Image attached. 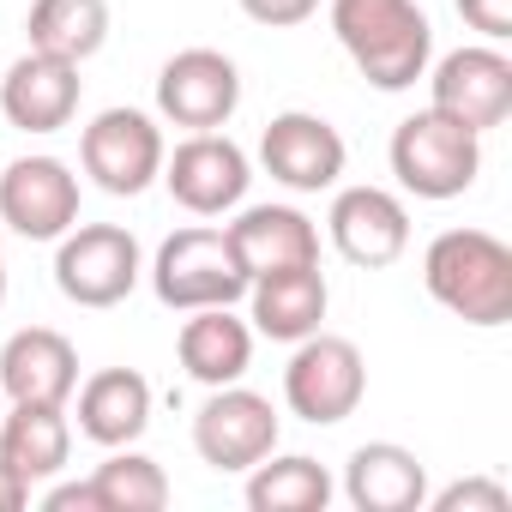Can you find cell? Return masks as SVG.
Returning a JSON list of instances; mask_svg holds the SVG:
<instances>
[{
  "mask_svg": "<svg viewBox=\"0 0 512 512\" xmlns=\"http://www.w3.org/2000/svg\"><path fill=\"white\" fill-rule=\"evenodd\" d=\"M223 235H229V253L247 272V284L266 272H284V266H320V229L296 205H247L235 223H223Z\"/></svg>",
  "mask_w": 512,
  "mask_h": 512,
  "instance_id": "obj_16",
  "label": "cell"
},
{
  "mask_svg": "<svg viewBox=\"0 0 512 512\" xmlns=\"http://www.w3.org/2000/svg\"><path fill=\"white\" fill-rule=\"evenodd\" d=\"M326 235H332V247L344 253L350 266L380 272V266L404 260V247H410V211L386 187H338V199L326 211Z\"/></svg>",
  "mask_w": 512,
  "mask_h": 512,
  "instance_id": "obj_14",
  "label": "cell"
},
{
  "mask_svg": "<svg viewBox=\"0 0 512 512\" xmlns=\"http://www.w3.org/2000/svg\"><path fill=\"white\" fill-rule=\"evenodd\" d=\"M344 500L356 512H416L428 500V464L398 440H368L344 464Z\"/></svg>",
  "mask_w": 512,
  "mask_h": 512,
  "instance_id": "obj_19",
  "label": "cell"
},
{
  "mask_svg": "<svg viewBox=\"0 0 512 512\" xmlns=\"http://www.w3.org/2000/svg\"><path fill=\"white\" fill-rule=\"evenodd\" d=\"M193 452H199V464H211L223 476L253 470L266 452H278V410H272V398L247 392L241 380L235 386H211V398L193 416Z\"/></svg>",
  "mask_w": 512,
  "mask_h": 512,
  "instance_id": "obj_7",
  "label": "cell"
},
{
  "mask_svg": "<svg viewBox=\"0 0 512 512\" xmlns=\"http://www.w3.org/2000/svg\"><path fill=\"white\" fill-rule=\"evenodd\" d=\"M422 284L446 314L494 332L512 320V247L488 229H440L422 253Z\"/></svg>",
  "mask_w": 512,
  "mask_h": 512,
  "instance_id": "obj_2",
  "label": "cell"
},
{
  "mask_svg": "<svg viewBox=\"0 0 512 512\" xmlns=\"http://www.w3.org/2000/svg\"><path fill=\"white\" fill-rule=\"evenodd\" d=\"M79 392V350L55 326H25L0 344V398L7 404H67Z\"/></svg>",
  "mask_w": 512,
  "mask_h": 512,
  "instance_id": "obj_17",
  "label": "cell"
},
{
  "mask_svg": "<svg viewBox=\"0 0 512 512\" xmlns=\"http://www.w3.org/2000/svg\"><path fill=\"white\" fill-rule=\"evenodd\" d=\"M79 223V175L61 157H19L0 169V229L25 241H61Z\"/></svg>",
  "mask_w": 512,
  "mask_h": 512,
  "instance_id": "obj_13",
  "label": "cell"
},
{
  "mask_svg": "<svg viewBox=\"0 0 512 512\" xmlns=\"http://www.w3.org/2000/svg\"><path fill=\"white\" fill-rule=\"evenodd\" d=\"M0 410H7V398H0Z\"/></svg>",
  "mask_w": 512,
  "mask_h": 512,
  "instance_id": "obj_32",
  "label": "cell"
},
{
  "mask_svg": "<svg viewBox=\"0 0 512 512\" xmlns=\"http://www.w3.org/2000/svg\"><path fill=\"white\" fill-rule=\"evenodd\" d=\"M151 428V380L139 368H97L79 386V434L91 446H133Z\"/></svg>",
  "mask_w": 512,
  "mask_h": 512,
  "instance_id": "obj_21",
  "label": "cell"
},
{
  "mask_svg": "<svg viewBox=\"0 0 512 512\" xmlns=\"http://www.w3.org/2000/svg\"><path fill=\"white\" fill-rule=\"evenodd\" d=\"M332 37L374 91H410L428 79L434 25L416 0H332Z\"/></svg>",
  "mask_w": 512,
  "mask_h": 512,
  "instance_id": "obj_1",
  "label": "cell"
},
{
  "mask_svg": "<svg viewBox=\"0 0 512 512\" xmlns=\"http://www.w3.org/2000/svg\"><path fill=\"white\" fill-rule=\"evenodd\" d=\"M260 163L278 187L290 193H326L338 187L344 163H350V145L344 133L326 121V115H308V109H284L266 121L260 133Z\"/></svg>",
  "mask_w": 512,
  "mask_h": 512,
  "instance_id": "obj_12",
  "label": "cell"
},
{
  "mask_svg": "<svg viewBox=\"0 0 512 512\" xmlns=\"http://www.w3.org/2000/svg\"><path fill=\"white\" fill-rule=\"evenodd\" d=\"M368 398V362L350 338L338 332H308L284 368V404L314 422V428H338L344 416H356V404Z\"/></svg>",
  "mask_w": 512,
  "mask_h": 512,
  "instance_id": "obj_6",
  "label": "cell"
},
{
  "mask_svg": "<svg viewBox=\"0 0 512 512\" xmlns=\"http://www.w3.org/2000/svg\"><path fill=\"white\" fill-rule=\"evenodd\" d=\"M91 488L103 500V512H163L169 506V476L157 458L133 452V446H109V458L91 470Z\"/></svg>",
  "mask_w": 512,
  "mask_h": 512,
  "instance_id": "obj_25",
  "label": "cell"
},
{
  "mask_svg": "<svg viewBox=\"0 0 512 512\" xmlns=\"http://www.w3.org/2000/svg\"><path fill=\"white\" fill-rule=\"evenodd\" d=\"M386 157H392V175H398L404 193H416V199H458L482 175V133L458 127L440 109H416V115H404L392 127Z\"/></svg>",
  "mask_w": 512,
  "mask_h": 512,
  "instance_id": "obj_3",
  "label": "cell"
},
{
  "mask_svg": "<svg viewBox=\"0 0 512 512\" xmlns=\"http://www.w3.org/2000/svg\"><path fill=\"white\" fill-rule=\"evenodd\" d=\"M181 211L193 217H223L247 199V151L229 139V133H187L175 151H163V175H157Z\"/></svg>",
  "mask_w": 512,
  "mask_h": 512,
  "instance_id": "obj_11",
  "label": "cell"
},
{
  "mask_svg": "<svg viewBox=\"0 0 512 512\" xmlns=\"http://www.w3.org/2000/svg\"><path fill=\"white\" fill-rule=\"evenodd\" d=\"M241 13L266 31H290V25H308L320 13V0H241Z\"/></svg>",
  "mask_w": 512,
  "mask_h": 512,
  "instance_id": "obj_28",
  "label": "cell"
},
{
  "mask_svg": "<svg viewBox=\"0 0 512 512\" xmlns=\"http://www.w3.org/2000/svg\"><path fill=\"white\" fill-rule=\"evenodd\" d=\"M422 506H434V512H506L512 494L500 482H488V476H470V482H452V488L428 494Z\"/></svg>",
  "mask_w": 512,
  "mask_h": 512,
  "instance_id": "obj_26",
  "label": "cell"
},
{
  "mask_svg": "<svg viewBox=\"0 0 512 512\" xmlns=\"http://www.w3.org/2000/svg\"><path fill=\"white\" fill-rule=\"evenodd\" d=\"M428 109L452 115L470 133H494L512 115V61L500 55V43H470L440 55L428 79Z\"/></svg>",
  "mask_w": 512,
  "mask_h": 512,
  "instance_id": "obj_9",
  "label": "cell"
},
{
  "mask_svg": "<svg viewBox=\"0 0 512 512\" xmlns=\"http://www.w3.org/2000/svg\"><path fill=\"white\" fill-rule=\"evenodd\" d=\"M175 356L199 386H235L253 362V326L235 308H193L175 332Z\"/></svg>",
  "mask_w": 512,
  "mask_h": 512,
  "instance_id": "obj_20",
  "label": "cell"
},
{
  "mask_svg": "<svg viewBox=\"0 0 512 512\" xmlns=\"http://www.w3.org/2000/svg\"><path fill=\"white\" fill-rule=\"evenodd\" d=\"M0 458H7L31 488L55 482L73 458V422L67 404H7L0 410Z\"/></svg>",
  "mask_w": 512,
  "mask_h": 512,
  "instance_id": "obj_22",
  "label": "cell"
},
{
  "mask_svg": "<svg viewBox=\"0 0 512 512\" xmlns=\"http://www.w3.org/2000/svg\"><path fill=\"white\" fill-rule=\"evenodd\" d=\"M458 19L482 43H506L512 37V0H458Z\"/></svg>",
  "mask_w": 512,
  "mask_h": 512,
  "instance_id": "obj_27",
  "label": "cell"
},
{
  "mask_svg": "<svg viewBox=\"0 0 512 512\" xmlns=\"http://www.w3.org/2000/svg\"><path fill=\"white\" fill-rule=\"evenodd\" d=\"M79 91H85V79H79L73 61L25 49L7 67V79H0V115L19 133H61L79 115Z\"/></svg>",
  "mask_w": 512,
  "mask_h": 512,
  "instance_id": "obj_15",
  "label": "cell"
},
{
  "mask_svg": "<svg viewBox=\"0 0 512 512\" xmlns=\"http://www.w3.org/2000/svg\"><path fill=\"white\" fill-rule=\"evenodd\" d=\"M151 290L169 314H193V308H235L247 296V272L235 266L229 235L223 229H175L157 260H151Z\"/></svg>",
  "mask_w": 512,
  "mask_h": 512,
  "instance_id": "obj_5",
  "label": "cell"
},
{
  "mask_svg": "<svg viewBox=\"0 0 512 512\" xmlns=\"http://www.w3.org/2000/svg\"><path fill=\"white\" fill-rule=\"evenodd\" d=\"M19 506H31V482L0 458V512H19Z\"/></svg>",
  "mask_w": 512,
  "mask_h": 512,
  "instance_id": "obj_30",
  "label": "cell"
},
{
  "mask_svg": "<svg viewBox=\"0 0 512 512\" xmlns=\"http://www.w3.org/2000/svg\"><path fill=\"white\" fill-rule=\"evenodd\" d=\"M145 278L139 235L121 223H73L55 247V290L73 308H121Z\"/></svg>",
  "mask_w": 512,
  "mask_h": 512,
  "instance_id": "obj_4",
  "label": "cell"
},
{
  "mask_svg": "<svg viewBox=\"0 0 512 512\" xmlns=\"http://www.w3.org/2000/svg\"><path fill=\"white\" fill-rule=\"evenodd\" d=\"M0 302H7V253H0Z\"/></svg>",
  "mask_w": 512,
  "mask_h": 512,
  "instance_id": "obj_31",
  "label": "cell"
},
{
  "mask_svg": "<svg viewBox=\"0 0 512 512\" xmlns=\"http://www.w3.org/2000/svg\"><path fill=\"white\" fill-rule=\"evenodd\" d=\"M247 506L253 512H326L332 506V470L308 452H266L247 470Z\"/></svg>",
  "mask_w": 512,
  "mask_h": 512,
  "instance_id": "obj_23",
  "label": "cell"
},
{
  "mask_svg": "<svg viewBox=\"0 0 512 512\" xmlns=\"http://www.w3.org/2000/svg\"><path fill=\"white\" fill-rule=\"evenodd\" d=\"M241 109V67L223 49H181L157 73V115L187 133H217Z\"/></svg>",
  "mask_w": 512,
  "mask_h": 512,
  "instance_id": "obj_10",
  "label": "cell"
},
{
  "mask_svg": "<svg viewBox=\"0 0 512 512\" xmlns=\"http://www.w3.org/2000/svg\"><path fill=\"white\" fill-rule=\"evenodd\" d=\"M163 127L145 109H103L85 133H79V163L85 175L115 193V199H139L157 175H163Z\"/></svg>",
  "mask_w": 512,
  "mask_h": 512,
  "instance_id": "obj_8",
  "label": "cell"
},
{
  "mask_svg": "<svg viewBox=\"0 0 512 512\" xmlns=\"http://www.w3.org/2000/svg\"><path fill=\"white\" fill-rule=\"evenodd\" d=\"M332 290L320 278V266H284L247 284V326L253 338H272V344H302L308 332L326 326Z\"/></svg>",
  "mask_w": 512,
  "mask_h": 512,
  "instance_id": "obj_18",
  "label": "cell"
},
{
  "mask_svg": "<svg viewBox=\"0 0 512 512\" xmlns=\"http://www.w3.org/2000/svg\"><path fill=\"white\" fill-rule=\"evenodd\" d=\"M43 506H49V512H103V500H97L91 476H85V482H61V488H49V494H43Z\"/></svg>",
  "mask_w": 512,
  "mask_h": 512,
  "instance_id": "obj_29",
  "label": "cell"
},
{
  "mask_svg": "<svg viewBox=\"0 0 512 512\" xmlns=\"http://www.w3.org/2000/svg\"><path fill=\"white\" fill-rule=\"evenodd\" d=\"M25 37H31V49L85 67L109 43V0H31Z\"/></svg>",
  "mask_w": 512,
  "mask_h": 512,
  "instance_id": "obj_24",
  "label": "cell"
}]
</instances>
